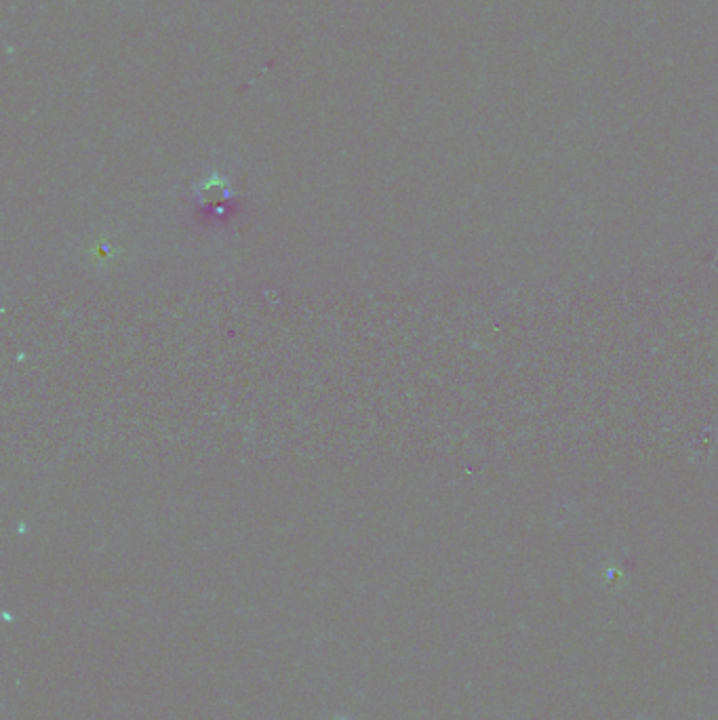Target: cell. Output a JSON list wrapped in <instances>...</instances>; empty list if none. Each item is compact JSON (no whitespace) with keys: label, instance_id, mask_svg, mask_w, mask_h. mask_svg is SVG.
Wrapping results in <instances>:
<instances>
[{"label":"cell","instance_id":"1","mask_svg":"<svg viewBox=\"0 0 718 720\" xmlns=\"http://www.w3.org/2000/svg\"><path fill=\"white\" fill-rule=\"evenodd\" d=\"M190 203L194 211L209 224H224L238 209V194L232 179L222 171H209L190 188Z\"/></svg>","mask_w":718,"mask_h":720}]
</instances>
